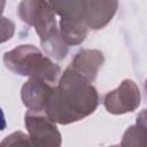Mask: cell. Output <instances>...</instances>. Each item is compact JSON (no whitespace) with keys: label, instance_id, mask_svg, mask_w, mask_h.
I'll return each mask as SVG.
<instances>
[{"label":"cell","instance_id":"1","mask_svg":"<svg viewBox=\"0 0 147 147\" xmlns=\"http://www.w3.org/2000/svg\"><path fill=\"white\" fill-rule=\"evenodd\" d=\"M96 88L80 74L68 67L54 86L45 114L55 123L67 125L78 122L96 109Z\"/></svg>","mask_w":147,"mask_h":147},{"label":"cell","instance_id":"8","mask_svg":"<svg viewBox=\"0 0 147 147\" xmlns=\"http://www.w3.org/2000/svg\"><path fill=\"white\" fill-rule=\"evenodd\" d=\"M105 61L103 54L98 49H82L71 61L70 68L85 77L88 82H94L100 67Z\"/></svg>","mask_w":147,"mask_h":147},{"label":"cell","instance_id":"2","mask_svg":"<svg viewBox=\"0 0 147 147\" xmlns=\"http://www.w3.org/2000/svg\"><path fill=\"white\" fill-rule=\"evenodd\" d=\"M17 14L22 21L34 28L47 55L55 60H62L67 56L69 46L60 36L55 13L47 0H22Z\"/></svg>","mask_w":147,"mask_h":147},{"label":"cell","instance_id":"9","mask_svg":"<svg viewBox=\"0 0 147 147\" xmlns=\"http://www.w3.org/2000/svg\"><path fill=\"white\" fill-rule=\"evenodd\" d=\"M53 11L67 22H84L86 0H47Z\"/></svg>","mask_w":147,"mask_h":147},{"label":"cell","instance_id":"12","mask_svg":"<svg viewBox=\"0 0 147 147\" xmlns=\"http://www.w3.org/2000/svg\"><path fill=\"white\" fill-rule=\"evenodd\" d=\"M15 32V24L7 17L0 16V44L9 40Z\"/></svg>","mask_w":147,"mask_h":147},{"label":"cell","instance_id":"11","mask_svg":"<svg viewBox=\"0 0 147 147\" xmlns=\"http://www.w3.org/2000/svg\"><path fill=\"white\" fill-rule=\"evenodd\" d=\"M146 113L142 110L140 115L137 118V123L132 126H130L122 140V145H132V146H142L144 145V139L146 138Z\"/></svg>","mask_w":147,"mask_h":147},{"label":"cell","instance_id":"5","mask_svg":"<svg viewBox=\"0 0 147 147\" xmlns=\"http://www.w3.org/2000/svg\"><path fill=\"white\" fill-rule=\"evenodd\" d=\"M141 101L140 90L131 79H125L121 85L105 95L103 103L108 113L119 115L136 110Z\"/></svg>","mask_w":147,"mask_h":147},{"label":"cell","instance_id":"13","mask_svg":"<svg viewBox=\"0 0 147 147\" xmlns=\"http://www.w3.org/2000/svg\"><path fill=\"white\" fill-rule=\"evenodd\" d=\"M29 137L22 132H14L6 137V139L1 142V146H17V145H31V141L28 139Z\"/></svg>","mask_w":147,"mask_h":147},{"label":"cell","instance_id":"10","mask_svg":"<svg viewBox=\"0 0 147 147\" xmlns=\"http://www.w3.org/2000/svg\"><path fill=\"white\" fill-rule=\"evenodd\" d=\"M59 32L68 46L79 45L85 40L88 33V26L84 22H67L61 20Z\"/></svg>","mask_w":147,"mask_h":147},{"label":"cell","instance_id":"4","mask_svg":"<svg viewBox=\"0 0 147 147\" xmlns=\"http://www.w3.org/2000/svg\"><path fill=\"white\" fill-rule=\"evenodd\" d=\"M25 126L32 146H60L62 142L61 133L55 122L45 113L28 110L25 116Z\"/></svg>","mask_w":147,"mask_h":147},{"label":"cell","instance_id":"7","mask_svg":"<svg viewBox=\"0 0 147 147\" xmlns=\"http://www.w3.org/2000/svg\"><path fill=\"white\" fill-rule=\"evenodd\" d=\"M118 0H86L85 23L88 29L98 30L106 26L114 17Z\"/></svg>","mask_w":147,"mask_h":147},{"label":"cell","instance_id":"6","mask_svg":"<svg viewBox=\"0 0 147 147\" xmlns=\"http://www.w3.org/2000/svg\"><path fill=\"white\" fill-rule=\"evenodd\" d=\"M55 85L38 78H29L21 90L23 105L31 111L45 113L46 105Z\"/></svg>","mask_w":147,"mask_h":147},{"label":"cell","instance_id":"14","mask_svg":"<svg viewBox=\"0 0 147 147\" xmlns=\"http://www.w3.org/2000/svg\"><path fill=\"white\" fill-rule=\"evenodd\" d=\"M6 129V118H5V114L2 111V109L0 108V131Z\"/></svg>","mask_w":147,"mask_h":147},{"label":"cell","instance_id":"15","mask_svg":"<svg viewBox=\"0 0 147 147\" xmlns=\"http://www.w3.org/2000/svg\"><path fill=\"white\" fill-rule=\"evenodd\" d=\"M5 3H6V0H0V16L3 11V8H5Z\"/></svg>","mask_w":147,"mask_h":147},{"label":"cell","instance_id":"3","mask_svg":"<svg viewBox=\"0 0 147 147\" xmlns=\"http://www.w3.org/2000/svg\"><path fill=\"white\" fill-rule=\"evenodd\" d=\"M3 63L16 75L38 78L52 85H56L61 76V68L33 45H21L6 52Z\"/></svg>","mask_w":147,"mask_h":147}]
</instances>
